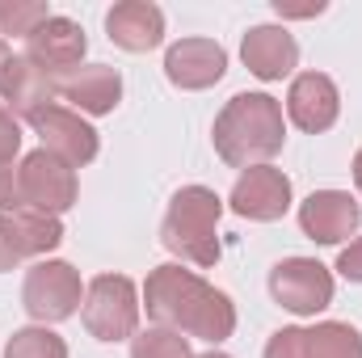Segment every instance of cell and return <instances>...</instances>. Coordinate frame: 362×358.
<instances>
[{
    "mask_svg": "<svg viewBox=\"0 0 362 358\" xmlns=\"http://www.w3.org/2000/svg\"><path fill=\"white\" fill-rule=\"evenodd\" d=\"M8 59H13V51H8V42H4V38H0V72H4V68H8Z\"/></svg>",
    "mask_w": 362,
    "mask_h": 358,
    "instance_id": "83f0119b",
    "label": "cell"
},
{
    "mask_svg": "<svg viewBox=\"0 0 362 358\" xmlns=\"http://www.w3.org/2000/svg\"><path fill=\"white\" fill-rule=\"evenodd\" d=\"M25 211V198H21V178L13 165H0V215H17Z\"/></svg>",
    "mask_w": 362,
    "mask_h": 358,
    "instance_id": "d4e9b609",
    "label": "cell"
},
{
    "mask_svg": "<svg viewBox=\"0 0 362 358\" xmlns=\"http://www.w3.org/2000/svg\"><path fill=\"white\" fill-rule=\"evenodd\" d=\"M21 304L38 325H55L76 316V308H85V287L81 274L68 262H38L25 270V287H21Z\"/></svg>",
    "mask_w": 362,
    "mask_h": 358,
    "instance_id": "5b68a950",
    "label": "cell"
},
{
    "mask_svg": "<svg viewBox=\"0 0 362 358\" xmlns=\"http://www.w3.org/2000/svg\"><path fill=\"white\" fill-rule=\"evenodd\" d=\"M198 358H228V354H219V350H206V354H198Z\"/></svg>",
    "mask_w": 362,
    "mask_h": 358,
    "instance_id": "f546056e",
    "label": "cell"
},
{
    "mask_svg": "<svg viewBox=\"0 0 362 358\" xmlns=\"http://www.w3.org/2000/svg\"><path fill=\"white\" fill-rule=\"evenodd\" d=\"M308 358H362V333L354 325L325 321L308 329Z\"/></svg>",
    "mask_w": 362,
    "mask_h": 358,
    "instance_id": "ac0fdd59",
    "label": "cell"
},
{
    "mask_svg": "<svg viewBox=\"0 0 362 358\" xmlns=\"http://www.w3.org/2000/svg\"><path fill=\"white\" fill-rule=\"evenodd\" d=\"M219 215H223V202L215 190H206V185L177 190L165 211V224H160L165 249L189 266H215L219 262V236H215Z\"/></svg>",
    "mask_w": 362,
    "mask_h": 358,
    "instance_id": "3957f363",
    "label": "cell"
},
{
    "mask_svg": "<svg viewBox=\"0 0 362 358\" xmlns=\"http://www.w3.org/2000/svg\"><path fill=\"white\" fill-rule=\"evenodd\" d=\"M21 178V198H25V211H38V215H64L72 202H76V169L59 156H51L47 148L30 152L17 169Z\"/></svg>",
    "mask_w": 362,
    "mask_h": 358,
    "instance_id": "8992f818",
    "label": "cell"
},
{
    "mask_svg": "<svg viewBox=\"0 0 362 358\" xmlns=\"http://www.w3.org/2000/svg\"><path fill=\"white\" fill-rule=\"evenodd\" d=\"M286 114L299 131L308 135H320L337 122L341 114V93L337 85L325 76V72H303L291 81V93H286Z\"/></svg>",
    "mask_w": 362,
    "mask_h": 358,
    "instance_id": "7c38bea8",
    "label": "cell"
},
{
    "mask_svg": "<svg viewBox=\"0 0 362 358\" xmlns=\"http://www.w3.org/2000/svg\"><path fill=\"white\" fill-rule=\"evenodd\" d=\"M354 181H358V190H362V148H358V156H354Z\"/></svg>",
    "mask_w": 362,
    "mask_h": 358,
    "instance_id": "f1b7e54d",
    "label": "cell"
},
{
    "mask_svg": "<svg viewBox=\"0 0 362 358\" xmlns=\"http://www.w3.org/2000/svg\"><path fill=\"white\" fill-rule=\"evenodd\" d=\"M211 139H215L219 161L232 165V169L266 165L270 156L282 152V139H286L282 105L274 101L270 93H236L219 110Z\"/></svg>",
    "mask_w": 362,
    "mask_h": 358,
    "instance_id": "7a4b0ae2",
    "label": "cell"
},
{
    "mask_svg": "<svg viewBox=\"0 0 362 358\" xmlns=\"http://www.w3.org/2000/svg\"><path fill=\"white\" fill-rule=\"evenodd\" d=\"M270 295L295 316H316L333 304V274L316 258H286L270 270Z\"/></svg>",
    "mask_w": 362,
    "mask_h": 358,
    "instance_id": "52a82bcc",
    "label": "cell"
},
{
    "mask_svg": "<svg viewBox=\"0 0 362 358\" xmlns=\"http://www.w3.org/2000/svg\"><path fill=\"white\" fill-rule=\"evenodd\" d=\"M30 122H34V131H38L42 148H47L51 156L68 161L72 169H76V165H89L93 156H97V131H93L76 110L47 105V110H38Z\"/></svg>",
    "mask_w": 362,
    "mask_h": 358,
    "instance_id": "30bf717a",
    "label": "cell"
},
{
    "mask_svg": "<svg viewBox=\"0 0 362 358\" xmlns=\"http://www.w3.org/2000/svg\"><path fill=\"white\" fill-rule=\"evenodd\" d=\"M131 358H194V354H189V342L177 329L156 325V329H144V333L131 337Z\"/></svg>",
    "mask_w": 362,
    "mask_h": 358,
    "instance_id": "44dd1931",
    "label": "cell"
},
{
    "mask_svg": "<svg viewBox=\"0 0 362 358\" xmlns=\"http://www.w3.org/2000/svg\"><path fill=\"white\" fill-rule=\"evenodd\" d=\"M13 219H17V232H21V245H25V253H30V258L51 253V249H59V245H64V224H59V215L17 211Z\"/></svg>",
    "mask_w": 362,
    "mask_h": 358,
    "instance_id": "d6986e66",
    "label": "cell"
},
{
    "mask_svg": "<svg viewBox=\"0 0 362 358\" xmlns=\"http://www.w3.org/2000/svg\"><path fill=\"white\" fill-rule=\"evenodd\" d=\"M55 93H64L81 114H110L122 101V76H118V68L89 64V68H76L64 81H55Z\"/></svg>",
    "mask_w": 362,
    "mask_h": 358,
    "instance_id": "e0dca14e",
    "label": "cell"
},
{
    "mask_svg": "<svg viewBox=\"0 0 362 358\" xmlns=\"http://www.w3.org/2000/svg\"><path fill=\"white\" fill-rule=\"evenodd\" d=\"M337 270H341V278H346V282H362V236H358V241H350V245L341 249Z\"/></svg>",
    "mask_w": 362,
    "mask_h": 358,
    "instance_id": "4316f807",
    "label": "cell"
},
{
    "mask_svg": "<svg viewBox=\"0 0 362 358\" xmlns=\"http://www.w3.org/2000/svg\"><path fill=\"white\" fill-rule=\"evenodd\" d=\"M232 211L257 224H274L291 211V178L274 165H253L232 185Z\"/></svg>",
    "mask_w": 362,
    "mask_h": 358,
    "instance_id": "ba28073f",
    "label": "cell"
},
{
    "mask_svg": "<svg viewBox=\"0 0 362 358\" xmlns=\"http://www.w3.org/2000/svg\"><path fill=\"white\" fill-rule=\"evenodd\" d=\"M4 358H68V342L59 333H51L47 325H30L8 337Z\"/></svg>",
    "mask_w": 362,
    "mask_h": 358,
    "instance_id": "ffe728a7",
    "label": "cell"
},
{
    "mask_svg": "<svg viewBox=\"0 0 362 358\" xmlns=\"http://www.w3.org/2000/svg\"><path fill=\"white\" fill-rule=\"evenodd\" d=\"M144 308L156 325L165 329H177L189 337H202L211 346L228 342L236 333V308L223 291H215L211 282H202L194 270L177 266H156L148 274V287H144Z\"/></svg>",
    "mask_w": 362,
    "mask_h": 358,
    "instance_id": "6da1fadb",
    "label": "cell"
},
{
    "mask_svg": "<svg viewBox=\"0 0 362 358\" xmlns=\"http://www.w3.org/2000/svg\"><path fill=\"white\" fill-rule=\"evenodd\" d=\"M55 97V81L47 68H38L34 59L25 55H13L8 68L0 72V101L8 114H21V118H34L38 110H47Z\"/></svg>",
    "mask_w": 362,
    "mask_h": 358,
    "instance_id": "2e32d148",
    "label": "cell"
},
{
    "mask_svg": "<svg viewBox=\"0 0 362 358\" xmlns=\"http://www.w3.org/2000/svg\"><path fill=\"white\" fill-rule=\"evenodd\" d=\"M55 13L42 0H0V34H21L30 38L42 21H51Z\"/></svg>",
    "mask_w": 362,
    "mask_h": 358,
    "instance_id": "7402d4cb",
    "label": "cell"
},
{
    "mask_svg": "<svg viewBox=\"0 0 362 358\" xmlns=\"http://www.w3.org/2000/svg\"><path fill=\"white\" fill-rule=\"evenodd\" d=\"M266 358H308V329H278L266 346Z\"/></svg>",
    "mask_w": 362,
    "mask_h": 358,
    "instance_id": "cb8c5ba5",
    "label": "cell"
},
{
    "mask_svg": "<svg viewBox=\"0 0 362 358\" xmlns=\"http://www.w3.org/2000/svg\"><path fill=\"white\" fill-rule=\"evenodd\" d=\"M240 59L257 81H282L299 64V42L286 25H253L240 42Z\"/></svg>",
    "mask_w": 362,
    "mask_h": 358,
    "instance_id": "5bb4252c",
    "label": "cell"
},
{
    "mask_svg": "<svg viewBox=\"0 0 362 358\" xmlns=\"http://www.w3.org/2000/svg\"><path fill=\"white\" fill-rule=\"evenodd\" d=\"M85 51H89V38H85V30L72 17H51L25 38V59H34L47 72H64V76L76 72Z\"/></svg>",
    "mask_w": 362,
    "mask_h": 358,
    "instance_id": "4fadbf2b",
    "label": "cell"
},
{
    "mask_svg": "<svg viewBox=\"0 0 362 358\" xmlns=\"http://www.w3.org/2000/svg\"><path fill=\"white\" fill-rule=\"evenodd\" d=\"M223 72H228V51L215 38H181L165 51V76L177 89H211L223 81Z\"/></svg>",
    "mask_w": 362,
    "mask_h": 358,
    "instance_id": "8fae6325",
    "label": "cell"
},
{
    "mask_svg": "<svg viewBox=\"0 0 362 358\" xmlns=\"http://www.w3.org/2000/svg\"><path fill=\"white\" fill-rule=\"evenodd\" d=\"M30 253L21 245V232H17V219L13 215H0V274L13 266H21Z\"/></svg>",
    "mask_w": 362,
    "mask_h": 358,
    "instance_id": "603a6c76",
    "label": "cell"
},
{
    "mask_svg": "<svg viewBox=\"0 0 362 358\" xmlns=\"http://www.w3.org/2000/svg\"><path fill=\"white\" fill-rule=\"evenodd\" d=\"M358 224H362V207L346 190H316L299 207V228L316 245H341L346 236L358 232Z\"/></svg>",
    "mask_w": 362,
    "mask_h": 358,
    "instance_id": "9c48e42d",
    "label": "cell"
},
{
    "mask_svg": "<svg viewBox=\"0 0 362 358\" xmlns=\"http://www.w3.org/2000/svg\"><path fill=\"white\" fill-rule=\"evenodd\" d=\"M139 325V295L127 274H97L85 287V329L97 342H127Z\"/></svg>",
    "mask_w": 362,
    "mask_h": 358,
    "instance_id": "277c9868",
    "label": "cell"
},
{
    "mask_svg": "<svg viewBox=\"0 0 362 358\" xmlns=\"http://www.w3.org/2000/svg\"><path fill=\"white\" fill-rule=\"evenodd\" d=\"M17 152H21V127H17V118L0 105V165H8Z\"/></svg>",
    "mask_w": 362,
    "mask_h": 358,
    "instance_id": "484cf974",
    "label": "cell"
},
{
    "mask_svg": "<svg viewBox=\"0 0 362 358\" xmlns=\"http://www.w3.org/2000/svg\"><path fill=\"white\" fill-rule=\"evenodd\" d=\"M105 30L122 51H156L165 42V13L152 0H122L105 13Z\"/></svg>",
    "mask_w": 362,
    "mask_h": 358,
    "instance_id": "9a60e30c",
    "label": "cell"
}]
</instances>
